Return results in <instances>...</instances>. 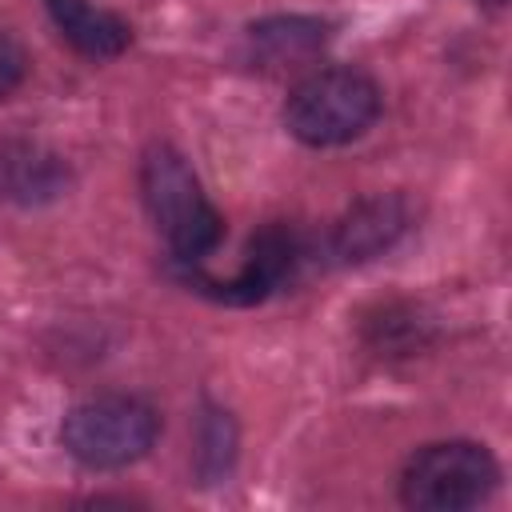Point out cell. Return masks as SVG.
I'll return each mask as SVG.
<instances>
[{
	"mask_svg": "<svg viewBox=\"0 0 512 512\" xmlns=\"http://www.w3.org/2000/svg\"><path fill=\"white\" fill-rule=\"evenodd\" d=\"M140 200L176 264H204L224 240V216L200 188V176L168 140L140 152Z\"/></svg>",
	"mask_w": 512,
	"mask_h": 512,
	"instance_id": "6da1fadb",
	"label": "cell"
},
{
	"mask_svg": "<svg viewBox=\"0 0 512 512\" xmlns=\"http://www.w3.org/2000/svg\"><path fill=\"white\" fill-rule=\"evenodd\" d=\"M384 108L380 84L352 64H332L300 76L284 96V128L308 148H340L360 140Z\"/></svg>",
	"mask_w": 512,
	"mask_h": 512,
	"instance_id": "7a4b0ae2",
	"label": "cell"
},
{
	"mask_svg": "<svg viewBox=\"0 0 512 512\" xmlns=\"http://www.w3.org/2000/svg\"><path fill=\"white\" fill-rule=\"evenodd\" d=\"M160 436V412L144 396L100 392L68 408L60 420L64 452L88 472H120L152 452Z\"/></svg>",
	"mask_w": 512,
	"mask_h": 512,
	"instance_id": "3957f363",
	"label": "cell"
},
{
	"mask_svg": "<svg viewBox=\"0 0 512 512\" xmlns=\"http://www.w3.org/2000/svg\"><path fill=\"white\" fill-rule=\"evenodd\" d=\"M500 484L496 456L476 440L420 444L400 468V504L412 512H464Z\"/></svg>",
	"mask_w": 512,
	"mask_h": 512,
	"instance_id": "277c9868",
	"label": "cell"
},
{
	"mask_svg": "<svg viewBox=\"0 0 512 512\" xmlns=\"http://www.w3.org/2000/svg\"><path fill=\"white\" fill-rule=\"evenodd\" d=\"M304 256H308L304 232L296 224H288V220H268L248 236V252H244V260H240V268L232 276H208L200 264H180L176 280L188 284L192 292L216 300V304L248 308V304L268 300L284 284H292V276L300 272Z\"/></svg>",
	"mask_w": 512,
	"mask_h": 512,
	"instance_id": "5b68a950",
	"label": "cell"
},
{
	"mask_svg": "<svg viewBox=\"0 0 512 512\" xmlns=\"http://www.w3.org/2000/svg\"><path fill=\"white\" fill-rule=\"evenodd\" d=\"M412 200L404 192H376L356 200L328 236V252L340 264H364L376 260L380 252H388L408 228H412Z\"/></svg>",
	"mask_w": 512,
	"mask_h": 512,
	"instance_id": "8992f818",
	"label": "cell"
},
{
	"mask_svg": "<svg viewBox=\"0 0 512 512\" xmlns=\"http://www.w3.org/2000/svg\"><path fill=\"white\" fill-rule=\"evenodd\" d=\"M72 172L60 152L40 140L8 136L0 140V200L16 208H40L68 192Z\"/></svg>",
	"mask_w": 512,
	"mask_h": 512,
	"instance_id": "52a82bcc",
	"label": "cell"
},
{
	"mask_svg": "<svg viewBox=\"0 0 512 512\" xmlns=\"http://www.w3.org/2000/svg\"><path fill=\"white\" fill-rule=\"evenodd\" d=\"M44 12L60 40L88 60H116L132 44V24L92 0H44Z\"/></svg>",
	"mask_w": 512,
	"mask_h": 512,
	"instance_id": "ba28073f",
	"label": "cell"
},
{
	"mask_svg": "<svg viewBox=\"0 0 512 512\" xmlns=\"http://www.w3.org/2000/svg\"><path fill=\"white\" fill-rule=\"evenodd\" d=\"M332 40V24L316 16H268L248 24V48L252 60L264 68H296L312 60Z\"/></svg>",
	"mask_w": 512,
	"mask_h": 512,
	"instance_id": "9c48e42d",
	"label": "cell"
},
{
	"mask_svg": "<svg viewBox=\"0 0 512 512\" xmlns=\"http://www.w3.org/2000/svg\"><path fill=\"white\" fill-rule=\"evenodd\" d=\"M24 76H28V52L12 32L0 28V100H8L24 84Z\"/></svg>",
	"mask_w": 512,
	"mask_h": 512,
	"instance_id": "30bf717a",
	"label": "cell"
},
{
	"mask_svg": "<svg viewBox=\"0 0 512 512\" xmlns=\"http://www.w3.org/2000/svg\"><path fill=\"white\" fill-rule=\"evenodd\" d=\"M496 4H500V0H496Z\"/></svg>",
	"mask_w": 512,
	"mask_h": 512,
	"instance_id": "8fae6325",
	"label": "cell"
}]
</instances>
